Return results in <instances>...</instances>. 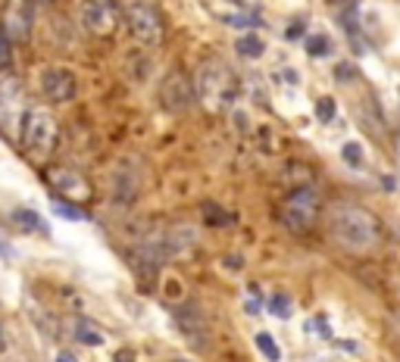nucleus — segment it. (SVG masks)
I'll list each match as a JSON object with an SVG mask.
<instances>
[{
    "mask_svg": "<svg viewBox=\"0 0 400 362\" xmlns=\"http://www.w3.org/2000/svg\"><path fill=\"white\" fill-rule=\"evenodd\" d=\"M197 247V231L191 225H169L166 231H156L141 244V256L150 262L182 259Z\"/></svg>",
    "mask_w": 400,
    "mask_h": 362,
    "instance_id": "20e7f679",
    "label": "nucleus"
},
{
    "mask_svg": "<svg viewBox=\"0 0 400 362\" xmlns=\"http://www.w3.org/2000/svg\"><path fill=\"white\" fill-rule=\"evenodd\" d=\"M306 47H310V54H313V56H328L332 44H328V38H326V34H313Z\"/></svg>",
    "mask_w": 400,
    "mask_h": 362,
    "instance_id": "a211bd4d",
    "label": "nucleus"
},
{
    "mask_svg": "<svg viewBox=\"0 0 400 362\" xmlns=\"http://www.w3.org/2000/svg\"><path fill=\"white\" fill-rule=\"evenodd\" d=\"M54 209L60 215H66V219H72V222L82 219V213H78V209H72V203H69V200H54Z\"/></svg>",
    "mask_w": 400,
    "mask_h": 362,
    "instance_id": "4be33fe9",
    "label": "nucleus"
},
{
    "mask_svg": "<svg viewBox=\"0 0 400 362\" xmlns=\"http://www.w3.org/2000/svg\"><path fill=\"white\" fill-rule=\"evenodd\" d=\"M41 91L48 100L54 103H69L75 94H78V81H75V75L69 72V69L63 66H50L41 72Z\"/></svg>",
    "mask_w": 400,
    "mask_h": 362,
    "instance_id": "1a4fd4ad",
    "label": "nucleus"
},
{
    "mask_svg": "<svg viewBox=\"0 0 400 362\" xmlns=\"http://www.w3.org/2000/svg\"><path fill=\"white\" fill-rule=\"evenodd\" d=\"M285 38H291V41H294V38H300V22H294V25L288 28V32H285Z\"/></svg>",
    "mask_w": 400,
    "mask_h": 362,
    "instance_id": "393cba45",
    "label": "nucleus"
},
{
    "mask_svg": "<svg viewBox=\"0 0 400 362\" xmlns=\"http://www.w3.org/2000/svg\"><path fill=\"white\" fill-rule=\"evenodd\" d=\"M316 116L322 122H332V116H335V100H332V97H322V100L316 103Z\"/></svg>",
    "mask_w": 400,
    "mask_h": 362,
    "instance_id": "aec40b11",
    "label": "nucleus"
},
{
    "mask_svg": "<svg viewBox=\"0 0 400 362\" xmlns=\"http://www.w3.org/2000/svg\"><path fill=\"white\" fill-rule=\"evenodd\" d=\"M335 75H338V78H353L357 72H353L350 66H338V69H335Z\"/></svg>",
    "mask_w": 400,
    "mask_h": 362,
    "instance_id": "b1692460",
    "label": "nucleus"
},
{
    "mask_svg": "<svg viewBox=\"0 0 400 362\" xmlns=\"http://www.w3.org/2000/svg\"><path fill=\"white\" fill-rule=\"evenodd\" d=\"M0 256H10V250H7V244L0 241Z\"/></svg>",
    "mask_w": 400,
    "mask_h": 362,
    "instance_id": "bb28decb",
    "label": "nucleus"
},
{
    "mask_svg": "<svg viewBox=\"0 0 400 362\" xmlns=\"http://www.w3.org/2000/svg\"><path fill=\"white\" fill-rule=\"evenodd\" d=\"M56 362H75V356H69V353H60V356H56Z\"/></svg>",
    "mask_w": 400,
    "mask_h": 362,
    "instance_id": "a878e982",
    "label": "nucleus"
},
{
    "mask_svg": "<svg viewBox=\"0 0 400 362\" xmlns=\"http://www.w3.org/2000/svg\"><path fill=\"white\" fill-rule=\"evenodd\" d=\"M16 103H19V85H16V78H3V85H0V125L3 128H10V113Z\"/></svg>",
    "mask_w": 400,
    "mask_h": 362,
    "instance_id": "ddd939ff",
    "label": "nucleus"
},
{
    "mask_svg": "<svg viewBox=\"0 0 400 362\" xmlns=\"http://www.w3.org/2000/svg\"><path fill=\"white\" fill-rule=\"evenodd\" d=\"M204 213H207V222H213V225H225V222H229V215H225L219 206H207Z\"/></svg>",
    "mask_w": 400,
    "mask_h": 362,
    "instance_id": "5701e85b",
    "label": "nucleus"
},
{
    "mask_svg": "<svg viewBox=\"0 0 400 362\" xmlns=\"http://www.w3.org/2000/svg\"><path fill=\"white\" fill-rule=\"evenodd\" d=\"M75 337H78L82 343H88V347H101V343H103V337L97 334V328H94V325H88V322H78Z\"/></svg>",
    "mask_w": 400,
    "mask_h": 362,
    "instance_id": "2eb2a0df",
    "label": "nucleus"
},
{
    "mask_svg": "<svg viewBox=\"0 0 400 362\" xmlns=\"http://www.w3.org/2000/svg\"><path fill=\"white\" fill-rule=\"evenodd\" d=\"M141 191V178H138V166L131 160H123L109 175V194L116 203H131Z\"/></svg>",
    "mask_w": 400,
    "mask_h": 362,
    "instance_id": "9d476101",
    "label": "nucleus"
},
{
    "mask_svg": "<svg viewBox=\"0 0 400 362\" xmlns=\"http://www.w3.org/2000/svg\"><path fill=\"white\" fill-rule=\"evenodd\" d=\"M328 231H332L335 244L344 247L347 253H369L381 241L379 219L366 206H359V203H338L332 209Z\"/></svg>",
    "mask_w": 400,
    "mask_h": 362,
    "instance_id": "f257e3e1",
    "label": "nucleus"
},
{
    "mask_svg": "<svg viewBox=\"0 0 400 362\" xmlns=\"http://www.w3.org/2000/svg\"><path fill=\"white\" fill-rule=\"evenodd\" d=\"M319 213H322V197L313 188H297L282 203V225L294 235H306L316 225Z\"/></svg>",
    "mask_w": 400,
    "mask_h": 362,
    "instance_id": "423d86ee",
    "label": "nucleus"
},
{
    "mask_svg": "<svg viewBox=\"0 0 400 362\" xmlns=\"http://www.w3.org/2000/svg\"><path fill=\"white\" fill-rule=\"evenodd\" d=\"M10 219H13V225H19L22 231H28V235H38V231H41V235H48V222L34 213V209H28V206L13 209V213H10Z\"/></svg>",
    "mask_w": 400,
    "mask_h": 362,
    "instance_id": "f8f14e48",
    "label": "nucleus"
},
{
    "mask_svg": "<svg viewBox=\"0 0 400 362\" xmlns=\"http://www.w3.org/2000/svg\"><path fill=\"white\" fill-rule=\"evenodd\" d=\"M263 41L257 38V34H241V38L235 41V54L244 56V60H257V56H263Z\"/></svg>",
    "mask_w": 400,
    "mask_h": 362,
    "instance_id": "4468645a",
    "label": "nucleus"
},
{
    "mask_svg": "<svg viewBox=\"0 0 400 362\" xmlns=\"http://www.w3.org/2000/svg\"><path fill=\"white\" fill-rule=\"evenodd\" d=\"M160 103L169 113H185L194 103V78H188L185 69H169L160 81Z\"/></svg>",
    "mask_w": 400,
    "mask_h": 362,
    "instance_id": "0eeeda50",
    "label": "nucleus"
},
{
    "mask_svg": "<svg viewBox=\"0 0 400 362\" xmlns=\"http://www.w3.org/2000/svg\"><path fill=\"white\" fill-rule=\"evenodd\" d=\"M10 60H13V47H10V38L0 32V69H7Z\"/></svg>",
    "mask_w": 400,
    "mask_h": 362,
    "instance_id": "412c9836",
    "label": "nucleus"
},
{
    "mask_svg": "<svg viewBox=\"0 0 400 362\" xmlns=\"http://www.w3.org/2000/svg\"><path fill=\"white\" fill-rule=\"evenodd\" d=\"M257 347L263 350L269 362H278V356H282V353H278V343L272 341V334H266V331H260V334H257Z\"/></svg>",
    "mask_w": 400,
    "mask_h": 362,
    "instance_id": "dca6fc26",
    "label": "nucleus"
},
{
    "mask_svg": "<svg viewBox=\"0 0 400 362\" xmlns=\"http://www.w3.org/2000/svg\"><path fill=\"white\" fill-rule=\"evenodd\" d=\"M78 22L91 34H109L119 25V7H116V0H82Z\"/></svg>",
    "mask_w": 400,
    "mask_h": 362,
    "instance_id": "6e6552de",
    "label": "nucleus"
},
{
    "mask_svg": "<svg viewBox=\"0 0 400 362\" xmlns=\"http://www.w3.org/2000/svg\"><path fill=\"white\" fill-rule=\"evenodd\" d=\"M48 178L56 191H63V200H85V197L91 194L88 181L78 172H72V169H50Z\"/></svg>",
    "mask_w": 400,
    "mask_h": 362,
    "instance_id": "9b49d317",
    "label": "nucleus"
},
{
    "mask_svg": "<svg viewBox=\"0 0 400 362\" xmlns=\"http://www.w3.org/2000/svg\"><path fill=\"white\" fill-rule=\"evenodd\" d=\"M272 312H275L278 319H288V315H291V300H288L285 294H275L272 297Z\"/></svg>",
    "mask_w": 400,
    "mask_h": 362,
    "instance_id": "6ab92c4d",
    "label": "nucleus"
},
{
    "mask_svg": "<svg viewBox=\"0 0 400 362\" xmlns=\"http://www.w3.org/2000/svg\"><path fill=\"white\" fill-rule=\"evenodd\" d=\"M125 25H129L131 38L138 41V44H144V47H160L166 38V25H163V16H160V10L154 7V3H147V0H131L129 7H125L123 13Z\"/></svg>",
    "mask_w": 400,
    "mask_h": 362,
    "instance_id": "39448f33",
    "label": "nucleus"
},
{
    "mask_svg": "<svg viewBox=\"0 0 400 362\" xmlns=\"http://www.w3.org/2000/svg\"><path fill=\"white\" fill-rule=\"evenodd\" d=\"M19 138H22V150H25L32 160H48V156L54 153L56 141H60V128H56V119L48 109L28 107L25 113H22Z\"/></svg>",
    "mask_w": 400,
    "mask_h": 362,
    "instance_id": "7ed1b4c3",
    "label": "nucleus"
},
{
    "mask_svg": "<svg viewBox=\"0 0 400 362\" xmlns=\"http://www.w3.org/2000/svg\"><path fill=\"white\" fill-rule=\"evenodd\" d=\"M238 94H241V81L225 63L207 60L194 75V97L204 103L210 113H222V109L235 107Z\"/></svg>",
    "mask_w": 400,
    "mask_h": 362,
    "instance_id": "f03ea898",
    "label": "nucleus"
},
{
    "mask_svg": "<svg viewBox=\"0 0 400 362\" xmlns=\"http://www.w3.org/2000/svg\"><path fill=\"white\" fill-rule=\"evenodd\" d=\"M341 156H344V162L347 166H353V169H363V147H359V144H344V147H341Z\"/></svg>",
    "mask_w": 400,
    "mask_h": 362,
    "instance_id": "f3484780",
    "label": "nucleus"
}]
</instances>
